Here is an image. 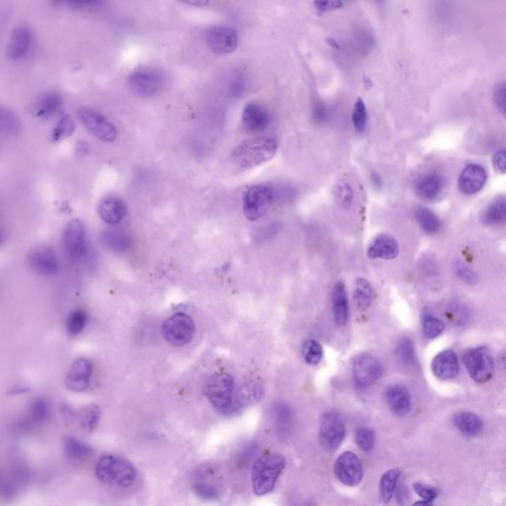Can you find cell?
Wrapping results in <instances>:
<instances>
[{"label":"cell","mask_w":506,"mask_h":506,"mask_svg":"<svg viewBox=\"0 0 506 506\" xmlns=\"http://www.w3.org/2000/svg\"><path fill=\"white\" fill-rule=\"evenodd\" d=\"M130 90L137 96L148 98L158 92L162 85L160 72L151 67H139L129 76L128 79Z\"/></svg>","instance_id":"obj_10"},{"label":"cell","mask_w":506,"mask_h":506,"mask_svg":"<svg viewBox=\"0 0 506 506\" xmlns=\"http://www.w3.org/2000/svg\"><path fill=\"white\" fill-rule=\"evenodd\" d=\"M76 130V123L69 115H65L60 119L53 130L52 140L55 143L65 141L67 137L72 136Z\"/></svg>","instance_id":"obj_41"},{"label":"cell","mask_w":506,"mask_h":506,"mask_svg":"<svg viewBox=\"0 0 506 506\" xmlns=\"http://www.w3.org/2000/svg\"><path fill=\"white\" fill-rule=\"evenodd\" d=\"M494 99L498 110L505 112V83H498L494 88Z\"/></svg>","instance_id":"obj_50"},{"label":"cell","mask_w":506,"mask_h":506,"mask_svg":"<svg viewBox=\"0 0 506 506\" xmlns=\"http://www.w3.org/2000/svg\"><path fill=\"white\" fill-rule=\"evenodd\" d=\"M456 273L459 278L466 283L474 284L477 282V275L470 268L466 267L463 263H458L456 265Z\"/></svg>","instance_id":"obj_49"},{"label":"cell","mask_w":506,"mask_h":506,"mask_svg":"<svg viewBox=\"0 0 506 506\" xmlns=\"http://www.w3.org/2000/svg\"><path fill=\"white\" fill-rule=\"evenodd\" d=\"M62 244L72 260H83L88 253L85 226L79 220H72L65 225L62 233Z\"/></svg>","instance_id":"obj_11"},{"label":"cell","mask_w":506,"mask_h":506,"mask_svg":"<svg viewBox=\"0 0 506 506\" xmlns=\"http://www.w3.org/2000/svg\"><path fill=\"white\" fill-rule=\"evenodd\" d=\"M386 400L389 409L398 416L409 414L412 410V398L407 387L400 384L389 386L386 391Z\"/></svg>","instance_id":"obj_20"},{"label":"cell","mask_w":506,"mask_h":506,"mask_svg":"<svg viewBox=\"0 0 506 506\" xmlns=\"http://www.w3.org/2000/svg\"><path fill=\"white\" fill-rule=\"evenodd\" d=\"M95 475L104 484H114L122 489L130 487L137 479L134 466L122 457L113 454L100 457L95 465Z\"/></svg>","instance_id":"obj_3"},{"label":"cell","mask_w":506,"mask_h":506,"mask_svg":"<svg viewBox=\"0 0 506 506\" xmlns=\"http://www.w3.org/2000/svg\"><path fill=\"white\" fill-rule=\"evenodd\" d=\"M191 487L196 496L203 500H216L220 498V486L214 480V473L210 468L204 467L198 470L193 475Z\"/></svg>","instance_id":"obj_17"},{"label":"cell","mask_w":506,"mask_h":506,"mask_svg":"<svg viewBox=\"0 0 506 506\" xmlns=\"http://www.w3.org/2000/svg\"><path fill=\"white\" fill-rule=\"evenodd\" d=\"M355 441L357 446L366 453L372 451L376 442V435L371 428H359L355 433Z\"/></svg>","instance_id":"obj_44"},{"label":"cell","mask_w":506,"mask_h":506,"mask_svg":"<svg viewBox=\"0 0 506 506\" xmlns=\"http://www.w3.org/2000/svg\"><path fill=\"white\" fill-rule=\"evenodd\" d=\"M328 111L323 105L318 104L312 110V120L316 124H323L328 120Z\"/></svg>","instance_id":"obj_53"},{"label":"cell","mask_w":506,"mask_h":506,"mask_svg":"<svg viewBox=\"0 0 506 506\" xmlns=\"http://www.w3.org/2000/svg\"><path fill=\"white\" fill-rule=\"evenodd\" d=\"M383 371L381 361L372 354H359L352 362V376L358 389H367L376 383Z\"/></svg>","instance_id":"obj_6"},{"label":"cell","mask_w":506,"mask_h":506,"mask_svg":"<svg viewBox=\"0 0 506 506\" xmlns=\"http://www.w3.org/2000/svg\"><path fill=\"white\" fill-rule=\"evenodd\" d=\"M332 314L338 326L346 325L349 319V303L346 289L341 282H338L333 287Z\"/></svg>","instance_id":"obj_26"},{"label":"cell","mask_w":506,"mask_h":506,"mask_svg":"<svg viewBox=\"0 0 506 506\" xmlns=\"http://www.w3.org/2000/svg\"><path fill=\"white\" fill-rule=\"evenodd\" d=\"M100 217L108 225H118L127 214V205L119 197H107L102 200L98 208Z\"/></svg>","instance_id":"obj_23"},{"label":"cell","mask_w":506,"mask_h":506,"mask_svg":"<svg viewBox=\"0 0 506 506\" xmlns=\"http://www.w3.org/2000/svg\"><path fill=\"white\" fill-rule=\"evenodd\" d=\"M414 489L421 498H423V500L431 501V503L438 496L437 489H435V487L425 486V484H421V482H416L414 484Z\"/></svg>","instance_id":"obj_48"},{"label":"cell","mask_w":506,"mask_h":506,"mask_svg":"<svg viewBox=\"0 0 506 506\" xmlns=\"http://www.w3.org/2000/svg\"><path fill=\"white\" fill-rule=\"evenodd\" d=\"M32 42L33 33L29 27L19 25L14 28L7 45L8 57L13 60H22L29 52Z\"/></svg>","instance_id":"obj_19"},{"label":"cell","mask_w":506,"mask_h":506,"mask_svg":"<svg viewBox=\"0 0 506 506\" xmlns=\"http://www.w3.org/2000/svg\"><path fill=\"white\" fill-rule=\"evenodd\" d=\"M422 330H423L424 337L428 339H435L444 331V323H442L441 319L435 318V317L425 316L422 319Z\"/></svg>","instance_id":"obj_43"},{"label":"cell","mask_w":506,"mask_h":506,"mask_svg":"<svg viewBox=\"0 0 506 506\" xmlns=\"http://www.w3.org/2000/svg\"><path fill=\"white\" fill-rule=\"evenodd\" d=\"M92 371L93 365L90 359H78L72 363L65 376V386L69 391L83 393L90 387Z\"/></svg>","instance_id":"obj_16"},{"label":"cell","mask_w":506,"mask_h":506,"mask_svg":"<svg viewBox=\"0 0 506 506\" xmlns=\"http://www.w3.org/2000/svg\"><path fill=\"white\" fill-rule=\"evenodd\" d=\"M28 389L25 388V387L23 386H17L15 387V388L11 389V391H12V394H23L26 393Z\"/></svg>","instance_id":"obj_57"},{"label":"cell","mask_w":506,"mask_h":506,"mask_svg":"<svg viewBox=\"0 0 506 506\" xmlns=\"http://www.w3.org/2000/svg\"><path fill=\"white\" fill-rule=\"evenodd\" d=\"M185 3L191 6L204 7L208 6L209 1H207V0H191V1H186Z\"/></svg>","instance_id":"obj_56"},{"label":"cell","mask_w":506,"mask_h":506,"mask_svg":"<svg viewBox=\"0 0 506 506\" xmlns=\"http://www.w3.org/2000/svg\"><path fill=\"white\" fill-rule=\"evenodd\" d=\"M79 118L93 136L105 143H112L117 137V130L106 117L91 109L83 108L79 111Z\"/></svg>","instance_id":"obj_12"},{"label":"cell","mask_w":506,"mask_h":506,"mask_svg":"<svg viewBox=\"0 0 506 506\" xmlns=\"http://www.w3.org/2000/svg\"><path fill=\"white\" fill-rule=\"evenodd\" d=\"M414 216L419 227L428 235H435L441 228V221L437 214L425 207H419L414 212Z\"/></svg>","instance_id":"obj_33"},{"label":"cell","mask_w":506,"mask_h":506,"mask_svg":"<svg viewBox=\"0 0 506 506\" xmlns=\"http://www.w3.org/2000/svg\"><path fill=\"white\" fill-rule=\"evenodd\" d=\"M285 466V457L277 452H267L258 457L251 468L254 494L263 496L271 493Z\"/></svg>","instance_id":"obj_1"},{"label":"cell","mask_w":506,"mask_h":506,"mask_svg":"<svg viewBox=\"0 0 506 506\" xmlns=\"http://www.w3.org/2000/svg\"><path fill=\"white\" fill-rule=\"evenodd\" d=\"M444 188V178L440 174H431L419 177L414 189L417 195L426 200H435Z\"/></svg>","instance_id":"obj_28"},{"label":"cell","mask_w":506,"mask_h":506,"mask_svg":"<svg viewBox=\"0 0 506 506\" xmlns=\"http://www.w3.org/2000/svg\"><path fill=\"white\" fill-rule=\"evenodd\" d=\"M28 263L33 271L43 276H55L60 270L57 253L49 246L33 247L28 253Z\"/></svg>","instance_id":"obj_13"},{"label":"cell","mask_w":506,"mask_h":506,"mask_svg":"<svg viewBox=\"0 0 506 506\" xmlns=\"http://www.w3.org/2000/svg\"><path fill=\"white\" fill-rule=\"evenodd\" d=\"M65 456L72 462H85L93 456V449L90 445L74 437H67L64 441Z\"/></svg>","instance_id":"obj_30"},{"label":"cell","mask_w":506,"mask_h":506,"mask_svg":"<svg viewBox=\"0 0 506 506\" xmlns=\"http://www.w3.org/2000/svg\"><path fill=\"white\" fill-rule=\"evenodd\" d=\"M100 416H101V412H100V409L98 405H87V407H83V409L79 412V425H81V429H83V430L86 431V432H92L93 430L96 429L98 423H99Z\"/></svg>","instance_id":"obj_36"},{"label":"cell","mask_w":506,"mask_h":506,"mask_svg":"<svg viewBox=\"0 0 506 506\" xmlns=\"http://www.w3.org/2000/svg\"><path fill=\"white\" fill-rule=\"evenodd\" d=\"M335 197L338 204L347 209L353 202V190L346 182H339L335 188Z\"/></svg>","instance_id":"obj_47"},{"label":"cell","mask_w":506,"mask_h":506,"mask_svg":"<svg viewBox=\"0 0 506 506\" xmlns=\"http://www.w3.org/2000/svg\"><path fill=\"white\" fill-rule=\"evenodd\" d=\"M23 130L20 118L7 107L0 106V133L7 137H15Z\"/></svg>","instance_id":"obj_32"},{"label":"cell","mask_w":506,"mask_h":506,"mask_svg":"<svg viewBox=\"0 0 506 506\" xmlns=\"http://www.w3.org/2000/svg\"><path fill=\"white\" fill-rule=\"evenodd\" d=\"M302 355L305 363L312 366L318 365L323 358V346L317 340H307L303 345Z\"/></svg>","instance_id":"obj_40"},{"label":"cell","mask_w":506,"mask_h":506,"mask_svg":"<svg viewBox=\"0 0 506 506\" xmlns=\"http://www.w3.org/2000/svg\"><path fill=\"white\" fill-rule=\"evenodd\" d=\"M398 253V242L389 235H378L368 248V256L372 260H395Z\"/></svg>","instance_id":"obj_22"},{"label":"cell","mask_w":506,"mask_h":506,"mask_svg":"<svg viewBox=\"0 0 506 506\" xmlns=\"http://www.w3.org/2000/svg\"><path fill=\"white\" fill-rule=\"evenodd\" d=\"M275 193L265 185L251 186L244 197V214L247 220L258 221L267 213L274 201Z\"/></svg>","instance_id":"obj_7"},{"label":"cell","mask_w":506,"mask_h":506,"mask_svg":"<svg viewBox=\"0 0 506 506\" xmlns=\"http://www.w3.org/2000/svg\"><path fill=\"white\" fill-rule=\"evenodd\" d=\"M242 124L251 132H260L267 129L269 124V114L260 104L249 103L242 112Z\"/></svg>","instance_id":"obj_24"},{"label":"cell","mask_w":506,"mask_h":506,"mask_svg":"<svg viewBox=\"0 0 506 506\" xmlns=\"http://www.w3.org/2000/svg\"><path fill=\"white\" fill-rule=\"evenodd\" d=\"M195 330L194 321L185 314H174L162 326L163 337L176 347L188 344L194 337Z\"/></svg>","instance_id":"obj_8"},{"label":"cell","mask_w":506,"mask_h":506,"mask_svg":"<svg viewBox=\"0 0 506 506\" xmlns=\"http://www.w3.org/2000/svg\"><path fill=\"white\" fill-rule=\"evenodd\" d=\"M373 298L372 286L367 280L359 278L356 280L354 288V301L359 307L365 310L369 307Z\"/></svg>","instance_id":"obj_38"},{"label":"cell","mask_w":506,"mask_h":506,"mask_svg":"<svg viewBox=\"0 0 506 506\" xmlns=\"http://www.w3.org/2000/svg\"><path fill=\"white\" fill-rule=\"evenodd\" d=\"M335 474L340 482L348 487H355L363 479V466L357 455L344 452L335 464Z\"/></svg>","instance_id":"obj_14"},{"label":"cell","mask_w":506,"mask_h":506,"mask_svg":"<svg viewBox=\"0 0 506 506\" xmlns=\"http://www.w3.org/2000/svg\"><path fill=\"white\" fill-rule=\"evenodd\" d=\"M463 360L469 375L477 383H486L493 377L494 358L487 347L480 346L470 349L464 354Z\"/></svg>","instance_id":"obj_5"},{"label":"cell","mask_w":506,"mask_h":506,"mask_svg":"<svg viewBox=\"0 0 506 506\" xmlns=\"http://www.w3.org/2000/svg\"><path fill=\"white\" fill-rule=\"evenodd\" d=\"M494 167L496 171L500 172V174H505V149H501L500 151H496L494 153L493 158Z\"/></svg>","instance_id":"obj_54"},{"label":"cell","mask_w":506,"mask_h":506,"mask_svg":"<svg viewBox=\"0 0 506 506\" xmlns=\"http://www.w3.org/2000/svg\"><path fill=\"white\" fill-rule=\"evenodd\" d=\"M506 216V207L505 197L496 198L489 206L487 207L484 214L482 221L487 225L493 226L505 221Z\"/></svg>","instance_id":"obj_35"},{"label":"cell","mask_w":506,"mask_h":506,"mask_svg":"<svg viewBox=\"0 0 506 506\" xmlns=\"http://www.w3.org/2000/svg\"><path fill=\"white\" fill-rule=\"evenodd\" d=\"M272 419L279 435H287L293 428V410L285 403H276L272 409Z\"/></svg>","instance_id":"obj_31"},{"label":"cell","mask_w":506,"mask_h":506,"mask_svg":"<svg viewBox=\"0 0 506 506\" xmlns=\"http://www.w3.org/2000/svg\"><path fill=\"white\" fill-rule=\"evenodd\" d=\"M4 239H6V235L0 230V246L3 244Z\"/></svg>","instance_id":"obj_59"},{"label":"cell","mask_w":506,"mask_h":506,"mask_svg":"<svg viewBox=\"0 0 506 506\" xmlns=\"http://www.w3.org/2000/svg\"><path fill=\"white\" fill-rule=\"evenodd\" d=\"M102 242L105 246L113 251H124L129 246L127 237L122 233L114 232V230L104 233L102 235Z\"/></svg>","instance_id":"obj_42"},{"label":"cell","mask_w":506,"mask_h":506,"mask_svg":"<svg viewBox=\"0 0 506 506\" xmlns=\"http://www.w3.org/2000/svg\"><path fill=\"white\" fill-rule=\"evenodd\" d=\"M278 144L271 137H258L242 142L233 151V160L242 169L258 167L272 160Z\"/></svg>","instance_id":"obj_2"},{"label":"cell","mask_w":506,"mask_h":506,"mask_svg":"<svg viewBox=\"0 0 506 506\" xmlns=\"http://www.w3.org/2000/svg\"><path fill=\"white\" fill-rule=\"evenodd\" d=\"M458 356L453 351H444L435 356L432 361L433 374L441 380H451L458 375Z\"/></svg>","instance_id":"obj_21"},{"label":"cell","mask_w":506,"mask_h":506,"mask_svg":"<svg viewBox=\"0 0 506 506\" xmlns=\"http://www.w3.org/2000/svg\"><path fill=\"white\" fill-rule=\"evenodd\" d=\"M396 355L403 365L414 367L416 365V354L414 342L409 337L403 338L396 346Z\"/></svg>","instance_id":"obj_39"},{"label":"cell","mask_w":506,"mask_h":506,"mask_svg":"<svg viewBox=\"0 0 506 506\" xmlns=\"http://www.w3.org/2000/svg\"><path fill=\"white\" fill-rule=\"evenodd\" d=\"M49 416H50V405L46 398H35L30 403L26 414L20 421L21 428H34L45 422Z\"/></svg>","instance_id":"obj_27"},{"label":"cell","mask_w":506,"mask_h":506,"mask_svg":"<svg viewBox=\"0 0 506 506\" xmlns=\"http://www.w3.org/2000/svg\"><path fill=\"white\" fill-rule=\"evenodd\" d=\"M88 321L85 310L78 307L69 312L65 321V330L71 337H78L85 330Z\"/></svg>","instance_id":"obj_34"},{"label":"cell","mask_w":506,"mask_h":506,"mask_svg":"<svg viewBox=\"0 0 506 506\" xmlns=\"http://www.w3.org/2000/svg\"><path fill=\"white\" fill-rule=\"evenodd\" d=\"M64 104V99L60 93L56 91L46 93L35 102L33 106V114L40 119H50L60 110Z\"/></svg>","instance_id":"obj_25"},{"label":"cell","mask_w":506,"mask_h":506,"mask_svg":"<svg viewBox=\"0 0 506 506\" xmlns=\"http://www.w3.org/2000/svg\"><path fill=\"white\" fill-rule=\"evenodd\" d=\"M487 180V174L484 167L477 163H471L461 172L458 185L464 194L473 195L484 187Z\"/></svg>","instance_id":"obj_18"},{"label":"cell","mask_w":506,"mask_h":506,"mask_svg":"<svg viewBox=\"0 0 506 506\" xmlns=\"http://www.w3.org/2000/svg\"><path fill=\"white\" fill-rule=\"evenodd\" d=\"M262 389H260L258 385H251V386L247 385L239 391V396H237V405L242 407V405L258 402L262 396Z\"/></svg>","instance_id":"obj_46"},{"label":"cell","mask_w":506,"mask_h":506,"mask_svg":"<svg viewBox=\"0 0 506 506\" xmlns=\"http://www.w3.org/2000/svg\"><path fill=\"white\" fill-rule=\"evenodd\" d=\"M346 428L344 419L335 412L323 414L319 424V442L326 451H335L344 442Z\"/></svg>","instance_id":"obj_9"},{"label":"cell","mask_w":506,"mask_h":506,"mask_svg":"<svg viewBox=\"0 0 506 506\" xmlns=\"http://www.w3.org/2000/svg\"><path fill=\"white\" fill-rule=\"evenodd\" d=\"M453 422L459 431L470 437L480 435L484 428L480 417L470 412H457L453 417Z\"/></svg>","instance_id":"obj_29"},{"label":"cell","mask_w":506,"mask_h":506,"mask_svg":"<svg viewBox=\"0 0 506 506\" xmlns=\"http://www.w3.org/2000/svg\"><path fill=\"white\" fill-rule=\"evenodd\" d=\"M412 506H433L432 503L431 501L428 500H421L417 501V503H414Z\"/></svg>","instance_id":"obj_58"},{"label":"cell","mask_w":506,"mask_h":506,"mask_svg":"<svg viewBox=\"0 0 506 506\" xmlns=\"http://www.w3.org/2000/svg\"><path fill=\"white\" fill-rule=\"evenodd\" d=\"M65 6H67L74 10H91V9L98 8L102 6L101 1H67L64 2Z\"/></svg>","instance_id":"obj_51"},{"label":"cell","mask_w":506,"mask_h":506,"mask_svg":"<svg viewBox=\"0 0 506 506\" xmlns=\"http://www.w3.org/2000/svg\"><path fill=\"white\" fill-rule=\"evenodd\" d=\"M352 122H353L354 128L358 132L362 133L365 130L368 122V113L366 105L361 98H358L355 104H354L353 112H352Z\"/></svg>","instance_id":"obj_45"},{"label":"cell","mask_w":506,"mask_h":506,"mask_svg":"<svg viewBox=\"0 0 506 506\" xmlns=\"http://www.w3.org/2000/svg\"><path fill=\"white\" fill-rule=\"evenodd\" d=\"M256 451H258V447H256L255 445H246V446L244 447V449L242 450V452H240L239 457H237V460H239L242 465L247 464L253 458Z\"/></svg>","instance_id":"obj_52"},{"label":"cell","mask_w":506,"mask_h":506,"mask_svg":"<svg viewBox=\"0 0 506 506\" xmlns=\"http://www.w3.org/2000/svg\"><path fill=\"white\" fill-rule=\"evenodd\" d=\"M206 40L210 50L216 55H228L235 52L239 45L237 33L230 27H212L207 33Z\"/></svg>","instance_id":"obj_15"},{"label":"cell","mask_w":506,"mask_h":506,"mask_svg":"<svg viewBox=\"0 0 506 506\" xmlns=\"http://www.w3.org/2000/svg\"><path fill=\"white\" fill-rule=\"evenodd\" d=\"M314 6L318 7L319 10L328 11L331 10V9L339 8V7L344 6V3L339 1H319L316 2Z\"/></svg>","instance_id":"obj_55"},{"label":"cell","mask_w":506,"mask_h":506,"mask_svg":"<svg viewBox=\"0 0 506 506\" xmlns=\"http://www.w3.org/2000/svg\"><path fill=\"white\" fill-rule=\"evenodd\" d=\"M205 395L214 409L228 412L235 403V381L226 373L214 374L205 387Z\"/></svg>","instance_id":"obj_4"},{"label":"cell","mask_w":506,"mask_h":506,"mask_svg":"<svg viewBox=\"0 0 506 506\" xmlns=\"http://www.w3.org/2000/svg\"><path fill=\"white\" fill-rule=\"evenodd\" d=\"M400 475V471L394 469V470L385 473L382 477L381 482H380V491H381V498L384 503H389L395 494Z\"/></svg>","instance_id":"obj_37"}]
</instances>
